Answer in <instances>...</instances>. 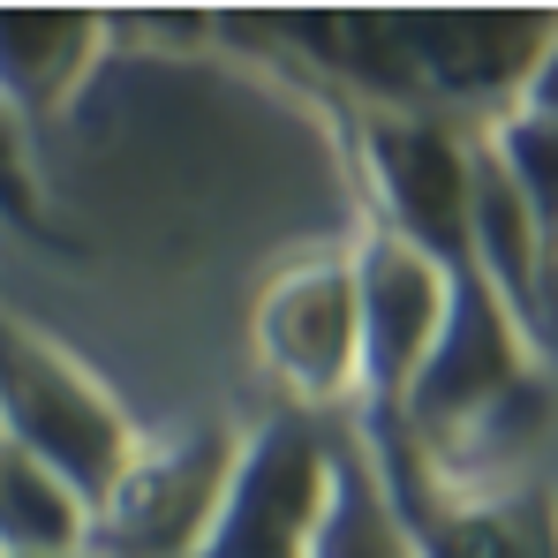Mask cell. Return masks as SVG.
Wrapping results in <instances>:
<instances>
[{"label":"cell","mask_w":558,"mask_h":558,"mask_svg":"<svg viewBox=\"0 0 558 558\" xmlns=\"http://www.w3.org/2000/svg\"><path fill=\"white\" fill-rule=\"evenodd\" d=\"M92 551V506L0 438V558H84Z\"/></svg>","instance_id":"30bf717a"},{"label":"cell","mask_w":558,"mask_h":558,"mask_svg":"<svg viewBox=\"0 0 558 558\" xmlns=\"http://www.w3.org/2000/svg\"><path fill=\"white\" fill-rule=\"evenodd\" d=\"M242 430L227 415H196L182 430L136 446V461L121 468V483L92 506V551L84 558H204L227 483L242 461Z\"/></svg>","instance_id":"8992f818"},{"label":"cell","mask_w":558,"mask_h":558,"mask_svg":"<svg viewBox=\"0 0 558 558\" xmlns=\"http://www.w3.org/2000/svg\"><path fill=\"white\" fill-rule=\"evenodd\" d=\"M0 227H15L23 242H69L46 196V167H38V136L15 121V106L0 98Z\"/></svg>","instance_id":"4fadbf2b"},{"label":"cell","mask_w":558,"mask_h":558,"mask_svg":"<svg viewBox=\"0 0 558 558\" xmlns=\"http://www.w3.org/2000/svg\"><path fill=\"white\" fill-rule=\"evenodd\" d=\"M317 558H408L392 513H385V490H377L371 461L355 446V430H340V483H332V513H325Z\"/></svg>","instance_id":"7c38bea8"},{"label":"cell","mask_w":558,"mask_h":558,"mask_svg":"<svg viewBox=\"0 0 558 558\" xmlns=\"http://www.w3.org/2000/svg\"><path fill=\"white\" fill-rule=\"evenodd\" d=\"M355 287H363V400H355V423H392L415 371L430 363L438 332H446V310H453V279L438 272L423 250L355 227Z\"/></svg>","instance_id":"ba28073f"},{"label":"cell","mask_w":558,"mask_h":558,"mask_svg":"<svg viewBox=\"0 0 558 558\" xmlns=\"http://www.w3.org/2000/svg\"><path fill=\"white\" fill-rule=\"evenodd\" d=\"M250 355L294 415H332L363 400V287L355 250H302L250 302Z\"/></svg>","instance_id":"5b68a950"},{"label":"cell","mask_w":558,"mask_h":558,"mask_svg":"<svg viewBox=\"0 0 558 558\" xmlns=\"http://www.w3.org/2000/svg\"><path fill=\"white\" fill-rule=\"evenodd\" d=\"M113 53V15L84 8H0V98L38 136L92 92L98 61Z\"/></svg>","instance_id":"9c48e42d"},{"label":"cell","mask_w":558,"mask_h":558,"mask_svg":"<svg viewBox=\"0 0 558 558\" xmlns=\"http://www.w3.org/2000/svg\"><path fill=\"white\" fill-rule=\"evenodd\" d=\"M483 144H490L498 174L521 196V211L536 227V250H544V279H551V294H558V129L506 113V121L483 129Z\"/></svg>","instance_id":"8fae6325"},{"label":"cell","mask_w":558,"mask_h":558,"mask_svg":"<svg viewBox=\"0 0 558 558\" xmlns=\"http://www.w3.org/2000/svg\"><path fill=\"white\" fill-rule=\"evenodd\" d=\"M0 438L46 461L84 506H98L121 468L136 461L144 423L121 408V392L38 317L0 302Z\"/></svg>","instance_id":"3957f363"},{"label":"cell","mask_w":558,"mask_h":558,"mask_svg":"<svg viewBox=\"0 0 558 558\" xmlns=\"http://www.w3.org/2000/svg\"><path fill=\"white\" fill-rule=\"evenodd\" d=\"M513 113L558 129V23H551V38H544V53H536V69H529V84H521V106Z\"/></svg>","instance_id":"5bb4252c"},{"label":"cell","mask_w":558,"mask_h":558,"mask_svg":"<svg viewBox=\"0 0 558 558\" xmlns=\"http://www.w3.org/2000/svg\"><path fill=\"white\" fill-rule=\"evenodd\" d=\"M332 483H340V430L294 408L257 415L242 430V461L204 558H317Z\"/></svg>","instance_id":"52a82bcc"},{"label":"cell","mask_w":558,"mask_h":558,"mask_svg":"<svg viewBox=\"0 0 558 558\" xmlns=\"http://www.w3.org/2000/svg\"><path fill=\"white\" fill-rule=\"evenodd\" d=\"M317 113L340 136L348 182L363 196V227L423 250L446 279L475 272V144H483V129L438 121V113L348 106V98H317Z\"/></svg>","instance_id":"7a4b0ae2"},{"label":"cell","mask_w":558,"mask_h":558,"mask_svg":"<svg viewBox=\"0 0 558 558\" xmlns=\"http://www.w3.org/2000/svg\"><path fill=\"white\" fill-rule=\"evenodd\" d=\"M551 23L558 8H348V15L310 8V15L211 23V38L265 53L279 76H294L317 98L490 129L521 106V84Z\"/></svg>","instance_id":"6da1fadb"},{"label":"cell","mask_w":558,"mask_h":558,"mask_svg":"<svg viewBox=\"0 0 558 558\" xmlns=\"http://www.w3.org/2000/svg\"><path fill=\"white\" fill-rule=\"evenodd\" d=\"M385 513L408 558H558V483L551 475H498L453 483L423 461L400 430H355Z\"/></svg>","instance_id":"277c9868"}]
</instances>
